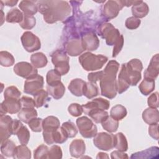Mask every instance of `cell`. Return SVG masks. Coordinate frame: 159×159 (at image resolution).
<instances>
[{
	"instance_id": "cell-10",
	"label": "cell",
	"mask_w": 159,
	"mask_h": 159,
	"mask_svg": "<svg viewBox=\"0 0 159 159\" xmlns=\"http://www.w3.org/2000/svg\"><path fill=\"white\" fill-rule=\"evenodd\" d=\"M124 6H125V1H107L103 6V15L107 19H112L117 16L119 11Z\"/></svg>"
},
{
	"instance_id": "cell-46",
	"label": "cell",
	"mask_w": 159,
	"mask_h": 159,
	"mask_svg": "<svg viewBox=\"0 0 159 159\" xmlns=\"http://www.w3.org/2000/svg\"><path fill=\"white\" fill-rule=\"evenodd\" d=\"M20 96H21V92L15 86H8L4 90V99L15 98V99H19Z\"/></svg>"
},
{
	"instance_id": "cell-53",
	"label": "cell",
	"mask_w": 159,
	"mask_h": 159,
	"mask_svg": "<svg viewBox=\"0 0 159 159\" xmlns=\"http://www.w3.org/2000/svg\"><path fill=\"white\" fill-rule=\"evenodd\" d=\"M22 107H34L35 103L34 99L32 98L24 96L20 99Z\"/></svg>"
},
{
	"instance_id": "cell-13",
	"label": "cell",
	"mask_w": 159,
	"mask_h": 159,
	"mask_svg": "<svg viewBox=\"0 0 159 159\" xmlns=\"http://www.w3.org/2000/svg\"><path fill=\"white\" fill-rule=\"evenodd\" d=\"M22 109L20 99L7 98L1 103L0 116L6 115L7 113L12 114L18 113Z\"/></svg>"
},
{
	"instance_id": "cell-18",
	"label": "cell",
	"mask_w": 159,
	"mask_h": 159,
	"mask_svg": "<svg viewBox=\"0 0 159 159\" xmlns=\"http://www.w3.org/2000/svg\"><path fill=\"white\" fill-rule=\"evenodd\" d=\"M159 74V56L157 53L152 57L149 65L144 71V78L156 80Z\"/></svg>"
},
{
	"instance_id": "cell-52",
	"label": "cell",
	"mask_w": 159,
	"mask_h": 159,
	"mask_svg": "<svg viewBox=\"0 0 159 159\" xmlns=\"http://www.w3.org/2000/svg\"><path fill=\"white\" fill-rule=\"evenodd\" d=\"M124 37L121 34L119 39L117 41V42L114 44V48H113V51H112V57H116L117 55L120 53L121 51L123 45H124Z\"/></svg>"
},
{
	"instance_id": "cell-57",
	"label": "cell",
	"mask_w": 159,
	"mask_h": 159,
	"mask_svg": "<svg viewBox=\"0 0 159 159\" xmlns=\"http://www.w3.org/2000/svg\"><path fill=\"white\" fill-rule=\"evenodd\" d=\"M22 125V123L20 122V120L17 119H13L12 125H11V131L12 135H16L19 129Z\"/></svg>"
},
{
	"instance_id": "cell-55",
	"label": "cell",
	"mask_w": 159,
	"mask_h": 159,
	"mask_svg": "<svg viewBox=\"0 0 159 159\" xmlns=\"http://www.w3.org/2000/svg\"><path fill=\"white\" fill-rule=\"evenodd\" d=\"M148 127V134L151 137L155 139L156 140H158L159 135H158V123L149 125Z\"/></svg>"
},
{
	"instance_id": "cell-40",
	"label": "cell",
	"mask_w": 159,
	"mask_h": 159,
	"mask_svg": "<svg viewBox=\"0 0 159 159\" xmlns=\"http://www.w3.org/2000/svg\"><path fill=\"white\" fill-rule=\"evenodd\" d=\"M158 153H159L158 147H150V148H147V150H145L144 151L132 154V155L130 157V158H150V157L149 155L150 154L152 155L154 157H155V155L158 157Z\"/></svg>"
},
{
	"instance_id": "cell-51",
	"label": "cell",
	"mask_w": 159,
	"mask_h": 159,
	"mask_svg": "<svg viewBox=\"0 0 159 159\" xmlns=\"http://www.w3.org/2000/svg\"><path fill=\"white\" fill-rule=\"evenodd\" d=\"M147 103L150 107L156 108L158 107V92H155L150 94L148 98Z\"/></svg>"
},
{
	"instance_id": "cell-36",
	"label": "cell",
	"mask_w": 159,
	"mask_h": 159,
	"mask_svg": "<svg viewBox=\"0 0 159 159\" xmlns=\"http://www.w3.org/2000/svg\"><path fill=\"white\" fill-rule=\"evenodd\" d=\"M48 93L44 89H41L34 95V99L35 103V107L39 108L44 106L48 101L50 100Z\"/></svg>"
},
{
	"instance_id": "cell-44",
	"label": "cell",
	"mask_w": 159,
	"mask_h": 159,
	"mask_svg": "<svg viewBox=\"0 0 159 159\" xmlns=\"http://www.w3.org/2000/svg\"><path fill=\"white\" fill-rule=\"evenodd\" d=\"M36 24V19L34 17V16H29L24 14L23 20L20 23H19V25L25 30H30L32 29Z\"/></svg>"
},
{
	"instance_id": "cell-50",
	"label": "cell",
	"mask_w": 159,
	"mask_h": 159,
	"mask_svg": "<svg viewBox=\"0 0 159 159\" xmlns=\"http://www.w3.org/2000/svg\"><path fill=\"white\" fill-rule=\"evenodd\" d=\"M141 23V20L140 19L136 18L134 16H131L128 17L125 22V27L130 30H134L137 29Z\"/></svg>"
},
{
	"instance_id": "cell-29",
	"label": "cell",
	"mask_w": 159,
	"mask_h": 159,
	"mask_svg": "<svg viewBox=\"0 0 159 159\" xmlns=\"http://www.w3.org/2000/svg\"><path fill=\"white\" fill-rule=\"evenodd\" d=\"M16 147V143L8 139L1 143V152L6 157H13Z\"/></svg>"
},
{
	"instance_id": "cell-58",
	"label": "cell",
	"mask_w": 159,
	"mask_h": 159,
	"mask_svg": "<svg viewBox=\"0 0 159 159\" xmlns=\"http://www.w3.org/2000/svg\"><path fill=\"white\" fill-rule=\"evenodd\" d=\"M2 2L4 3V5L7 6H10V7H12L14 6H15L18 1H13V0H11V1H2Z\"/></svg>"
},
{
	"instance_id": "cell-35",
	"label": "cell",
	"mask_w": 159,
	"mask_h": 159,
	"mask_svg": "<svg viewBox=\"0 0 159 159\" xmlns=\"http://www.w3.org/2000/svg\"><path fill=\"white\" fill-rule=\"evenodd\" d=\"M155 80L150 79H143L139 86V89L140 93L145 96L150 94L155 89Z\"/></svg>"
},
{
	"instance_id": "cell-3",
	"label": "cell",
	"mask_w": 159,
	"mask_h": 159,
	"mask_svg": "<svg viewBox=\"0 0 159 159\" xmlns=\"http://www.w3.org/2000/svg\"><path fill=\"white\" fill-rule=\"evenodd\" d=\"M78 60L83 68L89 71L102 68L107 61L108 58L102 55H95L90 52H87L81 54Z\"/></svg>"
},
{
	"instance_id": "cell-32",
	"label": "cell",
	"mask_w": 159,
	"mask_h": 159,
	"mask_svg": "<svg viewBox=\"0 0 159 159\" xmlns=\"http://www.w3.org/2000/svg\"><path fill=\"white\" fill-rule=\"evenodd\" d=\"M114 148L121 152H126L128 149V143L124 134L119 132L114 135Z\"/></svg>"
},
{
	"instance_id": "cell-48",
	"label": "cell",
	"mask_w": 159,
	"mask_h": 159,
	"mask_svg": "<svg viewBox=\"0 0 159 159\" xmlns=\"http://www.w3.org/2000/svg\"><path fill=\"white\" fill-rule=\"evenodd\" d=\"M68 111L73 117H79L83 112V107L78 103H72L68 107Z\"/></svg>"
},
{
	"instance_id": "cell-12",
	"label": "cell",
	"mask_w": 159,
	"mask_h": 159,
	"mask_svg": "<svg viewBox=\"0 0 159 159\" xmlns=\"http://www.w3.org/2000/svg\"><path fill=\"white\" fill-rule=\"evenodd\" d=\"M14 72L19 76L29 79L38 74L37 70L30 63L27 61H20L14 66Z\"/></svg>"
},
{
	"instance_id": "cell-9",
	"label": "cell",
	"mask_w": 159,
	"mask_h": 159,
	"mask_svg": "<svg viewBox=\"0 0 159 159\" xmlns=\"http://www.w3.org/2000/svg\"><path fill=\"white\" fill-rule=\"evenodd\" d=\"M20 40L24 48L28 52H34L41 48V42L39 38L30 31L24 32Z\"/></svg>"
},
{
	"instance_id": "cell-4",
	"label": "cell",
	"mask_w": 159,
	"mask_h": 159,
	"mask_svg": "<svg viewBox=\"0 0 159 159\" xmlns=\"http://www.w3.org/2000/svg\"><path fill=\"white\" fill-rule=\"evenodd\" d=\"M129 81L130 86H136L141 80V71L143 69L142 61L137 58L130 60L121 65Z\"/></svg>"
},
{
	"instance_id": "cell-22",
	"label": "cell",
	"mask_w": 159,
	"mask_h": 159,
	"mask_svg": "<svg viewBox=\"0 0 159 159\" xmlns=\"http://www.w3.org/2000/svg\"><path fill=\"white\" fill-rule=\"evenodd\" d=\"M142 119L148 125L158 123L159 112L157 109L149 107L143 111Z\"/></svg>"
},
{
	"instance_id": "cell-37",
	"label": "cell",
	"mask_w": 159,
	"mask_h": 159,
	"mask_svg": "<svg viewBox=\"0 0 159 159\" xmlns=\"http://www.w3.org/2000/svg\"><path fill=\"white\" fill-rule=\"evenodd\" d=\"M98 94L99 88L97 84L91 82H86L83 89V95L88 99H91Z\"/></svg>"
},
{
	"instance_id": "cell-21",
	"label": "cell",
	"mask_w": 159,
	"mask_h": 159,
	"mask_svg": "<svg viewBox=\"0 0 159 159\" xmlns=\"http://www.w3.org/2000/svg\"><path fill=\"white\" fill-rule=\"evenodd\" d=\"M86 81L80 78H75L72 80L68 86L70 93L74 96L81 97L83 95V89Z\"/></svg>"
},
{
	"instance_id": "cell-24",
	"label": "cell",
	"mask_w": 159,
	"mask_h": 159,
	"mask_svg": "<svg viewBox=\"0 0 159 159\" xmlns=\"http://www.w3.org/2000/svg\"><path fill=\"white\" fill-rule=\"evenodd\" d=\"M59 119L53 116H50L43 119V132H52L60 127Z\"/></svg>"
},
{
	"instance_id": "cell-1",
	"label": "cell",
	"mask_w": 159,
	"mask_h": 159,
	"mask_svg": "<svg viewBox=\"0 0 159 159\" xmlns=\"http://www.w3.org/2000/svg\"><path fill=\"white\" fill-rule=\"evenodd\" d=\"M38 11L43 14L44 20L48 24L63 21L71 14V7L65 1H36Z\"/></svg>"
},
{
	"instance_id": "cell-7",
	"label": "cell",
	"mask_w": 159,
	"mask_h": 159,
	"mask_svg": "<svg viewBox=\"0 0 159 159\" xmlns=\"http://www.w3.org/2000/svg\"><path fill=\"white\" fill-rule=\"evenodd\" d=\"M76 126L80 134L84 138L94 137L97 132L98 128L91 119L86 116H82L76 119Z\"/></svg>"
},
{
	"instance_id": "cell-11",
	"label": "cell",
	"mask_w": 159,
	"mask_h": 159,
	"mask_svg": "<svg viewBox=\"0 0 159 159\" xmlns=\"http://www.w3.org/2000/svg\"><path fill=\"white\" fill-rule=\"evenodd\" d=\"M43 77L37 74V75L27 79L25 81L24 92L26 94L34 96L40 90L43 89Z\"/></svg>"
},
{
	"instance_id": "cell-14",
	"label": "cell",
	"mask_w": 159,
	"mask_h": 159,
	"mask_svg": "<svg viewBox=\"0 0 159 159\" xmlns=\"http://www.w3.org/2000/svg\"><path fill=\"white\" fill-rule=\"evenodd\" d=\"M12 119L8 115L0 116V139L1 143L8 139L12 134L11 125Z\"/></svg>"
},
{
	"instance_id": "cell-45",
	"label": "cell",
	"mask_w": 159,
	"mask_h": 159,
	"mask_svg": "<svg viewBox=\"0 0 159 159\" xmlns=\"http://www.w3.org/2000/svg\"><path fill=\"white\" fill-rule=\"evenodd\" d=\"M49 148L44 144L38 146L34 151V158L35 159L48 158V153Z\"/></svg>"
},
{
	"instance_id": "cell-27",
	"label": "cell",
	"mask_w": 159,
	"mask_h": 159,
	"mask_svg": "<svg viewBox=\"0 0 159 159\" xmlns=\"http://www.w3.org/2000/svg\"><path fill=\"white\" fill-rule=\"evenodd\" d=\"M130 86L129 81L127 78V77L125 75V73H124V69L122 66H121L120 72L118 76V80L117 81V93L119 94H122Z\"/></svg>"
},
{
	"instance_id": "cell-47",
	"label": "cell",
	"mask_w": 159,
	"mask_h": 159,
	"mask_svg": "<svg viewBox=\"0 0 159 159\" xmlns=\"http://www.w3.org/2000/svg\"><path fill=\"white\" fill-rule=\"evenodd\" d=\"M43 119L40 117H35L32 119L29 123V126L32 131L35 132H40L43 130Z\"/></svg>"
},
{
	"instance_id": "cell-19",
	"label": "cell",
	"mask_w": 159,
	"mask_h": 159,
	"mask_svg": "<svg viewBox=\"0 0 159 159\" xmlns=\"http://www.w3.org/2000/svg\"><path fill=\"white\" fill-rule=\"evenodd\" d=\"M70 153L71 157L75 158H81L84 155L86 151V145L82 139H75L70 145Z\"/></svg>"
},
{
	"instance_id": "cell-20",
	"label": "cell",
	"mask_w": 159,
	"mask_h": 159,
	"mask_svg": "<svg viewBox=\"0 0 159 159\" xmlns=\"http://www.w3.org/2000/svg\"><path fill=\"white\" fill-rule=\"evenodd\" d=\"M149 12V7L147 3L142 1H135L132 5V13L134 17L140 19L145 17Z\"/></svg>"
},
{
	"instance_id": "cell-6",
	"label": "cell",
	"mask_w": 159,
	"mask_h": 159,
	"mask_svg": "<svg viewBox=\"0 0 159 159\" xmlns=\"http://www.w3.org/2000/svg\"><path fill=\"white\" fill-rule=\"evenodd\" d=\"M98 33L106 40V44L109 46L114 45L121 35L119 30L109 22L101 24L98 29Z\"/></svg>"
},
{
	"instance_id": "cell-23",
	"label": "cell",
	"mask_w": 159,
	"mask_h": 159,
	"mask_svg": "<svg viewBox=\"0 0 159 159\" xmlns=\"http://www.w3.org/2000/svg\"><path fill=\"white\" fill-rule=\"evenodd\" d=\"M47 91L53 98L58 100L63 96L65 92V87L60 81L52 85H47Z\"/></svg>"
},
{
	"instance_id": "cell-56",
	"label": "cell",
	"mask_w": 159,
	"mask_h": 159,
	"mask_svg": "<svg viewBox=\"0 0 159 159\" xmlns=\"http://www.w3.org/2000/svg\"><path fill=\"white\" fill-rule=\"evenodd\" d=\"M111 158L112 159H115V158H129L128 155L125 153L124 152H121L119 150H115L114 152H112L111 153Z\"/></svg>"
},
{
	"instance_id": "cell-2",
	"label": "cell",
	"mask_w": 159,
	"mask_h": 159,
	"mask_svg": "<svg viewBox=\"0 0 159 159\" xmlns=\"http://www.w3.org/2000/svg\"><path fill=\"white\" fill-rule=\"evenodd\" d=\"M119 68V63L114 60H110L103 70V75L99 81L101 94L109 99H114L117 93L116 76Z\"/></svg>"
},
{
	"instance_id": "cell-33",
	"label": "cell",
	"mask_w": 159,
	"mask_h": 159,
	"mask_svg": "<svg viewBox=\"0 0 159 159\" xmlns=\"http://www.w3.org/2000/svg\"><path fill=\"white\" fill-rule=\"evenodd\" d=\"M86 114L97 124L102 123L109 116V113L106 111L102 109L91 110L88 112Z\"/></svg>"
},
{
	"instance_id": "cell-49",
	"label": "cell",
	"mask_w": 159,
	"mask_h": 159,
	"mask_svg": "<svg viewBox=\"0 0 159 159\" xmlns=\"http://www.w3.org/2000/svg\"><path fill=\"white\" fill-rule=\"evenodd\" d=\"M62 150L61 148L57 145H52L48 150V158H61Z\"/></svg>"
},
{
	"instance_id": "cell-15",
	"label": "cell",
	"mask_w": 159,
	"mask_h": 159,
	"mask_svg": "<svg viewBox=\"0 0 159 159\" xmlns=\"http://www.w3.org/2000/svg\"><path fill=\"white\" fill-rule=\"evenodd\" d=\"M83 112L86 114V113L91 110L96 109H102L107 110L110 107V102L104 98H98L93 99L91 101L88 102L85 104L82 105Z\"/></svg>"
},
{
	"instance_id": "cell-38",
	"label": "cell",
	"mask_w": 159,
	"mask_h": 159,
	"mask_svg": "<svg viewBox=\"0 0 159 159\" xmlns=\"http://www.w3.org/2000/svg\"><path fill=\"white\" fill-rule=\"evenodd\" d=\"M102 128L108 132L112 133L117 131L119 127V121L108 116L102 123Z\"/></svg>"
},
{
	"instance_id": "cell-31",
	"label": "cell",
	"mask_w": 159,
	"mask_h": 159,
	"mask_svg": "<svg viewBox=\"0 0 159 159\" xmlns=\"http://www.w3.org/2000/svg\"><path fill=\"white\" fill-rule=\"evenodd\" d=\"M127 114V111L126 108L121 104H117L113 106L110 111V116L118 121L122 120L125 117Z\"/></svg>"
},
{
	"instance_id": "cell-30",
	"label": "cell",
	"mask_w": 159,
	"mask_h": 159,
	"mask_svg": "<svg viewBox=\"0 0 159 159\" xmlns=\"http://www.w3.org/2000/svg\"><path fill=\"white\" fill-rule=\"evenodd\" d=\"M24 18V14L22 11L15 7L7 12L6 16V20L9 23H20Z\"/></svg>"
},
{
	"instance_id": "cell-25",
	"label": "cell",
	"mask_w": 159,
	"mask_h": 159,
	"mask_svg": "<svg viewBox=\"0 0 159 159\" xmlns=\"http://www.w3.org/2000/svg\"><path fill=\"white\" fill-rule=\"evenodd\" d=\"M37 112L34 107H22L18 112L17 117L20 121L28 124L32 119L37 117Z\"/></svg>"
},
{
	"instance_id": "cell-28",
	"label": "cell",
	"mask_w": 159,
	"mask_h": 159,
	"mask_svg": "<svg viewBox=\"0 0 159 159\" xmlns=\"http://www.w3.org/2000/svg\"><path fill=\"white\" fill-rule=\"evenodd\" d=\"M31 64L35 68H41L45 67L47 63V58L42 52H37L30 56Z\"/></svg>"
},
{
	"instance_id": "cell-42",
	"label": "cell",
	"mask_w": 159,
	"mask_h": 159,
	"mask_svg": "<svg viewBox=\"0 0 159 159\" xmlns=\"http://www.w3.org/2000/svg\"><path fill=\"white\" fill-rule=\"evenodd\" d=\"M61 127L63 129L68 138L75 137L78 133V129L76 126L75 125V123L70 120L63 122L61 124Z\"/></svg>"
},
{
	"instance_id": "cell-34",
	"label": "cell",
	"mask_w": 159,
	"mask_h": 159,
	"mask_svg": "<svg viewBox=\"0 0 159 159\" xmlns=\"http://www.w3.org/2000/svg\"><path fill=\"white\" fill-rule=\"evenodd\" d=\"M13 158L16 159H30L31 152L25 145H20L16 147Z\"/></svg>"
},
{
	"instance_id": "cell-59",
	"label": "cell",
	"mask_w": 159,
	"mask_h": 159,
	"mask_svg": "<svg viewBox=\"0 0 159 159\" xmlns=\"http://www.w3.org/2000/svg\"><path fill=\"white\" fill-rule=\"evenodd\" d=\"M109 156L107 153L104 152H99L96 157V158H108Z\"/></svg>"
},
{
	"instance_id": "cell-26",
	"label": "cell",
	"mask_w": 159,
	"mask_h": 159,
	"mask_svg": "<svg viewBox=\"0 0 159 159\" xmlns=\"http://www.w3.org/2000/svg\"><path fill=\"white\" fill-rule=\"evenodd\" d=\"M19 7L20 9L24 12V14L33 16L38 11V7L36 1H21L19 2Z\"/></svg>"
},
{
	"instance_id": "cell-54",
	"label": "cell",
	"mask_w": 159,
	"mask_h": 159,
	"mask_svg": "<svg viewBox=\"0 0 159 159\" xmlns=\"http://www.w3.org/2000/svg\"><path fill=\"white\" fill-rule=\"evenodd\" d=\"M103 73H104L103 71L89 73L88 75V80L89 82L96 84V82L98 81H100L101 79L102 78Z\"/></svg>"
},
{
	"instance_id": "cell-8",
	"label": "cell",
	"mask_w": 159,
	"mask_h": 159,
	"mask_svg": "<svg viewBox=\"0 0 159 159\" xmlns=\"http://www.w3.org/2000/svg\"><path fill=\"white\" fill-rule=\"evenodd\" d=\"M114 135L107 132L97 133L94 137V145L99 150L108 151L114 148Z\"/></svg>"
},
{
	"instance_id": "cell-17",
	"label": "cell",
	"mask_w": 159,
	"mask_h": 159,
	"mask_svg": "<svg viewBox=\"0 0 159 159\" xmlns=\"http://www.w3.org/2000/svg\"><path fill=\"white\" fill-rule=\"evenodd\" d=\"M81 41L85 50L89 52L97 50L99 46V40L94 32L85 33L82 37Z\"/></svg>"
},
{
	"instance_id": "cell-39",
	"label": "cell",
	"mask_w": 159,
	"mask_h": 159,
	"mask_svg": "<svg viewBox=\"0 0 159 159\" xmlns=\"http://www.w3.org/2000/svg\"><path fill=\"white\" fill-rule=\"evenodd\" d=\"M19 139V142L22 145H27L30 139V132L24 125H22L17 130L16 134Z\"/></svg>"
},
{
	"instance_id": "cell-5",
	"label": "cell",
	"mask_w": 159,
	"mask_h": 159,
	"mask_svg": "<svg viewBox=\"0 0 159 159\" xmlns=\"http://www.w3.org/2000/svg\"><path fill=\"white\" fill-rule=\"evenodd\" d=\"M50 57L55 70H57L61 76L66 75L70 70V59L66 52L63 50H56L50 55Z\"/></svg>"
},
{
	"instance_id": "cell-16",
	"label": "cell",
	"mask_w": 159,
	"mask_h": 159,
	"mask_svg": "<svg viewBox=\"0 0 159 159\" xmlns=\"http://www.w3.org/2000/svg\"><path fill=\"white\" fill-rule=\"evenodd\" d=\"M65 50L66 53L71 57L78 56L85 50L81 39H73L68 40L65 45Z\"/></svg>"
},
{
	"instance_id": "cell-41",
	"label": "cell",
	"mask_w": 159,
	"mask_h": 159,
	"mask_svg": "<svg viewBox=\"0 0 159 159\" xmlns=\"http://www.w3.org/2000/svg\"><path fill=\"white\" fill-rule=\"evenodd\" d=\"M14 58L13 55L7 51H1L0 64L4 67H9L14 64Z\"/></svg>"
},
{
	"instance_id": "cell-43",
	"label": "cell",
	"mask_w": 159,
	"mask_h": 159,
	"mask_svg": "<svg viewBox=\"0 0 159 159\" xmlns=\"http://www.w3.org/2000/svg\"><path fill=\"white\" fill-rule=\"evenodd\" d=\"M47 85H52L61 81V75L55 69L48 71L46 75Z\"/></svg>"
}]
</instances>
